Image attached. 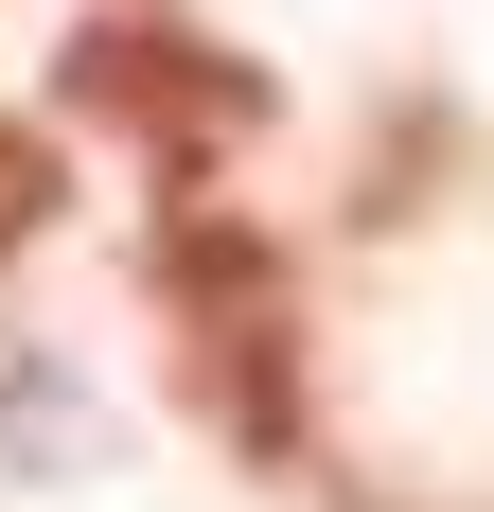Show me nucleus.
Listing matches in <instances>:
<instances>
[{
    "mask_svg": "<svg viewBox=\"0 0 494 512\" xmlns=\"http://www.w3.org/2000/svg\"><path fill=\"white\" fill-rule=\"evenodd\" d=\"M53 195H71V177H53V142L18 124V106H0V265H18V248L53 230Z\"/></svg>",
    "mask_w": 494,
    "mask_h": 512,
    "instance_id": "nucleus-3",
    "label": "nucleus"
},
{
    "mask_svg": "<svg viewBox=\"0 0 494 512\" xmlns=\"http://www.w3.org/2000/svg\"><path fill=\"white\" fill-rule=\"evenodd\" d=\"M53 106H71V124H106V142H142L159 177H230V159L283 124V89H265L230 36L159 18V0H106L89 36L53 53Z\"/></svg>",
    "mask_w": 494,
    "mask_h": 512,
    "instance_id": "nucleus-2",
    "label": "nucleus"
},
{
    "mask_svg": "<svg viewBox=\"0 0 494 512\" xmlns=\"http://www.w3.org/2000/svg\"><path fill=\"white\" fill-rule=\"evenodd\" d=\"M159 318H177V407L230 460L300 477V248L247 230L212 177H159V248H142Z\"/></svg>",
    "mask_w": 494,
    "mask_h": 512,
    "instance_id": "nucleus-1",
    "label": "nucleus"
}]
</instances>
